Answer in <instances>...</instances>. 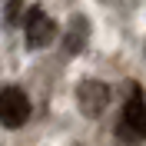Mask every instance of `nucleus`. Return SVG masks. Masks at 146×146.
Here are the masks:
<instances>
[{
  "label": "nucleus",
  "mask_w": 146,
  "mask_h": 146,
  "mask_svg": "<svg viewBox=\"0 0 146 146\" xmlns=\"http://www.w3.org/2000/svg\"><path fill=\"white\" fill-rule=\"evenodd\" d=\"M30 116V100L20 86H3L0 90V123L7 129H17L23 126Z\"/></svg>",
  "instance_id": "obj_1"
},
{
  "label": "nucleus",
  "mask_w": 146,
  "mask_h": 146,
  "mask_svg": "<svg viewBox=\"0 0 146 146\" xmlns=\"http://www.w3.org/2000/svg\"><path fill=\"white\" fill-rule=\"evenodd\" d=\"M116 133L126 139H146V106L139 96H129V103L123 106V123Z\"/></svg>",
  "instance_id": "obj_2"
},
{
  "label": "nucleus",
  "mask_w": 146,
  "mask_h": 146,
  "mask_svg": "<svg viewBox=\"0 0 146 146\" xmlns=\"http://www.w3.org/2000/svg\"><path fill=\"white\" fill-rule=\"evenodd\" d=\"M53 33H56V23H53V20L46 17L40 7L30 10V17H27V40H30V46H33V50L46 46L50 40H53Z\"/></svg>",
  "instance_id": "obj_3"
},
{
  "label": "nucleus",
  "mask_w": 146,
  "mask_h": 146,
  "mask_svg": "<svg viewBox=\"0 0 146 146\" xmlns=\"http://www.w3.org/2000/svg\"><path fill=\"white\" fill-rule=\"evenodd\" d=\"M106 100H110V93H106L103 83H96V80L80 83V106H83L86 116H100L103 106H106Z\"/></svg>",
  "instance_id": "obj_4"
}]
</instances>
